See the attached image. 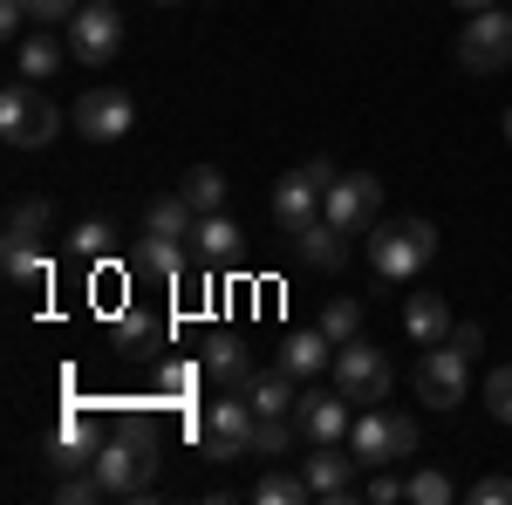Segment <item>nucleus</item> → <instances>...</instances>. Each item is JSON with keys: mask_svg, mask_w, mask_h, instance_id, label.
Instances as JSON below:
<instances>
[{"mask_svg": "<svg viewBox=\"0 0 512 505\" xmlns=\"http://www.w3.org/2000/svg\"><path fill=\"white\" fill-rule=\"evenodd\" d=\"M96 478H103L110 499H144L151 492V478H158V430H151L144 410H130L117 424V437L96 451Z\"/></svg>", "mask_w": 512, "mask_h": 505, "instance_id": "1", "label": "nucleus"}, {"mask_svg": "<svg viewBox=\"0 0 512 505\" xmlns=\"http://www.w3.org/2000/svg\"><path fill=\"white\" fill-rule=\"evenodd\" d=\"M431 253H437V226L431 219H376V226H369V267L383 273V280L424 273Z\"/></svg>", "mask_w": 512, "mask_h": 505, "instance_id": "2", "label": "nucleus"}, {"mask_svg": "<svg viewBox=\"0 0 512 505\" xmlns=\"http://www.w3.org/2000/svg\"><path fill=\"white\" fill-rule=\"evenodd\" d=\"M335 178H342V171H335L328 157L280 171V185H274V226H280V233H287V239L308 233L321 212H328V185H335Z\"/></svg>", "mask_w": 512, "mask_h": 505, "instance_id": "3", "label": "nucleus"}, {"mask_svg": "<svg viewBox=\"0 0 512 505\" xmlns=\"http://www.w3.org/2000/svg\"><path fill=\"white\" fill-rule=\"evenodd\" d=\"M55 130H62V110L41 96V82H7L0 89V137L14 144V151H41V144H55Z\"/></svg>", "mask_w": 512, "mask_h": 505, "instance_id": "4", "label": "nucleus"}, {"mask_svg": "<svg viewBox=\"0 0 512 505\" xmlns=\"http://www.w3.org/2000/svg\"><path fill=\"white\" fill-rule=\"evenodd\" d=\"M349 451L362 458V465L376 471V465H396V458H417V424L403 417V410H362L349 430Z\"/></svg>", "mask_w": 512, "mask_h": 505, "instance_id": "5", "label": "nucleus"}, {"mask_svg": "<svg viewBox=\"0 0 512 505\" xmlns=\"http://www.w3.org/2000/svg\"><path fill=\"white\" fill-rule=\"evenodd\" d=\"M396 383V369H390V355L376 349L369 335H355V342H342L335 349V389L349 396V403H383Z\"/></svg>", "mask_w": 512, "mask_h": 505, "instance_id": "6", "label": "nucleus"}, {"mask_svg": "<svg viewBox=\"0 0 512 505\" xmlns=\"http://www.w3.org/2000/svg\"><path fill=\"white\" fill-rule=\"evenodd\" d=\"M253 430H260V410H253L239 389H226V403H212V410H205L198 444H205V458L233 465V458H246V451H253Z\"/></svg>", "mask_w": 512, "mask_h": 505, "instance_id": "7", "label": "nucleus"}, {"mask_svg": "<svg viewBox=\"0 0 512 505\" xmlns=\"http://www.w3.org/2000/svg\"><path fill=\"white\" fill-rule=\"evenodd\" d=\"M458 62H465L472 76H499V69H512V14H506V7L465 14V35H458Z\"/></svg>", "mask_w": 512, "mask_h": 505, "instance_id": "8", "label": "nucleus"}, {"mask_svg": "<svg viewBox=\"0 0 512 505\" xmlns=\"http://www.w3.org/2000/svg\"><path fill=\"white\" fill-rule=\"evenodd\" d=\"M76 130L89 144H117L137 130V96L117 89V82H96V89H82L76 96Z\"/></svg>", "mask_w": 512, "mask_h": 505, "instance_id": "9", "label": "nucleus"}, {"mask_svg": "<svg viewBox=\"0 0 512 505\" xmlns=\"http://www.w3.org/2000/svg\"><path fill=\"white\" fill-rule=\"evenodd\" d=\"M465 389H472V355H465V349L431 342V349L417 355V396H424L431 410H458Z\"/></svg>", "mask_w": 512, "mask_h": 505, "instance_id": "10", "label": "nucleus"}, {"mask_svg": "<svg viewBox=\"0 0 512 505\" xmlns=\"http://www.w3.org/2000/svg\"><path fill=\"white\" fill-rule=\"evenodd\" d=\"M376 212H383V185L369 178V171H342L335 185H328V226H342L349 239H362L369 226H376Z\"/></svg>", "mask_w": 512, "mask_h": 505, "instance_id": "11", "label": "nucleus"}, {"mask_svg": "<svg viewBox=\"0 0 512 505\" xmlns=\"http://www.w3.org/2000/svg\"><path fill=\"white\" fill-rule=\"evenodd\" d=\"M117 48H123V14L117 7H110V0L76 7V21H69V55H76L82 69H103Z\"/></svg>", "mask_w": 512, "mask_h": 505, "instance_id": "12", "label": "nucleus"}, {"mask_svg": "<svg viewBox=\"0 0 512 505\" xmlns=\"http://www.w3.org/2000/svg\"><path fill=\"white\" fill-rule=\"evenodd\" d=\"M294 424H301L308 444H342V437L355 430V410H349L342 389H308V396L294 403Z\"/></svg>", "mask_w": 512, "mask_h": 505, "instance_id": "13", "label": "nucleus"}, {"mask_svg": "<svg viewBox=\"0 0 512 505\" xmlns=\"http://www.w3.org/2000/svg\"><path fill=\"white\" fill-rule=\"evenodd\" d=\"M96 451H103V444H96L89 417H82V410H69V417H62V437H48V444H41V465L55 471V478H69V471L96 465Z\"/></svg>", "mask_w": 512, "mask_h": 505, "instance_id": "14", "label": "nucleus"}, {"mask_svg": "<svg viewBox=\"0 0 512 505\" xmlns=\"http://www.w3.org/2000/svg\"><path fill=\"white\" fill-rule=\"evenodd\" d=\"M274 362L294 376V383H315L321 369H335V342H328L321 328H294V335H280Z\"/></svg>", "mask_w": 512, "mask_h": 505, "instance_id": "15", "label": "nucleus"}, {"mask_svg": "<svg viewBox=\"0 0 512 505\" xmlns=\"http://www.w3.org/2000/svg\"><path fill=\"white\" fill-rule=\"evenodd\" d=\"M355 451H342V444H315V458H308V492L315 499H355Z\"/></svg>", "mask_w": 512, "mask_h": 505, "instance_id": "16", "label": "nucleus"}, {"mask_svg": "<svg viewBox=\"0 0 512 505\" xmlns=\"http://www.w3.org/2000/svg\"><path fill=\"white\" fill-rule=\"evenodd\" d=\"M239 226L233 219H226V212H205V219H198L192 226V253H198V273H219V267H233L239 260Z\"/></svg>", "mask_w": 512, "mask_h": 505, "instance_id": "17", "label": "nucleus"}, {"mask_svg": "<svg viewBox=\"0 0 512 505\" xmlns=\"http://www.w3.org/2000/svg\"><path fill=\"white\" fill-rule=\"evenodd\" d=\"M239 396H246L260 417H294V403H301V396H294V376H287L280 362L274 369H253V376L239 383Z\"/></svg>", "mask_w": 512, "mask_h": 505, "instance_id": "18", "label": "nucleus"}, {"mask_svg": "<svg viewBox=\"0 0 512 505\" xmlns=\"http://www.w3.org/2000/svg\"><path fill=\"white\" fill-rule=\"evenodd\" d=\"M205 376H219L226 389H239L253 376V355H246V342H239L233 328H212L205 335Z\"/></svg>", "mask_w": 512, "mask_h": 505, "instance_id": "19", "label": "nucleus"}, {"mask_svg": "<svg viewBox=\"0 0 512 505\" xmlns=\"http://www.w3.org/2000/svg\"><path fill=\"white\" fill-rule=\"evenodd\" d=\"M0 267H7V280H14L21 294H41V287L55 280V267H48V253H41L35 239H7V246H0Z\"/></svg>", "mask_w": 512, "mask_h": 505, "instance_id": "20", "label": "nucleus"}, {"mask_svg": "<svg viewBox=\"0 0 512 505\" xmlns=\"http://www.w3.org/2000/svg\"><path fill=\"white\" fill-rule=\"evenodd\" d=\"M192 226H198V212H192L185 192H164V198L144 205V233L151 239H192Z\"/></svg>", "mask_w": 512, "mask_h": 505, "instance_id": "21", "label": "nucleus"}, {"mask_svg": "<svg viewBox=\"0 0 512 505\" xmlns=\"http://www.w3.org/2000/svg\"><path fill=\"white\" fill-rule=\"evenodd\" d=\"M294 253H301L308 267L335 273V267H342V260H349V233H342V226H328V219H315L308 233H294Z\"/></svg>", "mask_w": 512, "mask_h": 505, "instance_id": "22", "label": "nucleus"}, {"mask_svg": "<svg viewBox=\"0 0 512 505\" xmlns=\"http://www.w3.org/2000/svg\"><path fill=\"white\" fill-rule=\"evenodd\" d=\"M403 328L431 349V342H444L458 321H451V308H444V294H410V301H403Z\"/></svg>", "mask_w": 512, "mask_h": 505, "instance_id": "23", "label": "nucleus"}, {"mask_svg": "<svg viewBox=\"0 0 512 505\" xmlns=\"http://www.w3.org/2000/svg\"><path fill=\"white\" fill-rule=\"evenodd\" d=\"M192 260H198L192 239H151V233H144V253H137V267L158 273V280H178V273L192 267Z\"/></svg>", "mask_w": 512, "mask_h": 505, "instance_id": "24", "label": "nucleus"}, {"mask_svg": "<svg viewBox=\"0 0 512 505\" xmlns=\"http://www.w3.org/2000/svg\"><path fill=\"white\" fill-rule=\"evenodd\" d=\"M164 342V321L151 308H123L117 314V349L123 355H144V349H158Z\"/></svg>", "mask_w": 512, "mask_h": 505, "instance_id": "25", "label": "nucleus"}, {"mask_svg": "<svg viewBox=\"0 0 512 505\" xmlns=\"http://www.w3.org/2000/svg\"><path fill=\"white\" fill-rule=\"evenodd\" d=\"M253 499L260 505H308V471H260V485H253Z\"/></svg>", "mask_w": 512, "mask_h": 505, "instance_id": "26", "label": "nucleus"}, {"mask_svg": "<svg viewBox=\"0 0 512 505\" xmlns=\"http://www.w3.org/2000/svg\"><path fill=\"white\" fill-rule=\"evenodd\" d=\"M178 192L192 198V212L205 219V212H219V205H226V178H219L212 164H192V171L178 178Z\"/></svg>", "mask_w": 512, "mask_h": 505, "instance_id": "27", "label": "nucleus"}, {"mask_svg": "<svg viewBox=\"0 0 512 505\" xmlns=\"http://www.w3.org/2000/svg\"><path fill=\"white\" fill-rule=\"evenodd\" d=\"M14 69H21L28 82H48L55 69H62V48H55L48 35H21V48H14Z\"/></svg>", "mask_w": 512, "mask_h": 505, "instance_id": "28", "label": "nucleus"}, {"mask_svg": "<svg viewBox=\"0 0 512 505\" xmlns=\"http://www.w3.org/2000/svg\"><path fill=\"white\" fill-rule=\"evenodd\" d=\"M198 369H205V362H164L158 383H151V403H185L198 389Z\"/></svg>", "mask_w": 512, "mask_h": 505, "instance_id": "29", "label": "nucleus"}, {"mask_svg": "<svg viewBox=\"0 0 512 505\" xmlns=\"http://www.w3.org/2000/svg\"><path fill=\"white\" fill-rule=\"evenodd\" d=\"M48 219H55L48 198H14V205H7V239H41Z\"/></svg>", "mask_w": 512, "mask_h": 505, "instance_id": "30", "label": "nucleus"}, {"mask_svg": "<svg viewBox=\"0 0 512 505\" xmlns=\"http://www.w3.org/2000/svg\"><path fill=\"white\" fill-rule=\"evenodd\" d=\"M315 328L328 335V342H335V349H342V342H355V335H362V308H355L349 294H342V301H328V308H321Z\"/></svg>", "mask_w": 512, "mask_h": 505, "instance_id": "31", "label": "nucleus"}, {"mask_svg": "<svg viewBox=\"0 0 512 505\" xmlns=\"http://www.w3.org/2000/svg\"><path fill=\"white\" fill-rule=\"evenodd\" d=\"M294 437H301V424H294V417H260V430H253V451L280 458V451H287Z\"/></svg>", "mask_w": 512, "mask_h": 505, "instance_id": "32", "label": "nucleus"}, {"mask_svg": "<svg viewBox=\"0 0 512 505\" xmlns=\"http://www.w3.org/2000/svg\"><path fill=\"white\" fill-rule=\"evenodd\" d=\"M485 410H492L499 424H512V362H499V369L485 376Z\"/></svg>", "mask_w": 512, "mask_h": 505, "instance_id": "33", "label": "nucleus"}, {"mask_svg": "<svg viewBox=\"0 0 512 505\" xmlns=\"http://www.w3.org/2000/svg\"><path fill=\"white\" fill-rule=\"evenodd\" d=\"M110 246H117L110 219H89V226H76V253H82V260H110Z\"/></svg>", "mask_w": 512, "mask_h": 505, "instance_id": "34", "label": "nucleus"}, {"mask_svg": "<svg viewBox=\"0 0 512 505\" xmlns=\"http://www.w3.org/2000/svg\"><path fill=\"white\" fill-rule=\"evenodd\" d=\"M410 499H417V505H451V499H458V485H451L444 471H417V478H410Z\"/></svg>", "mask_w": 512, "mask_h": 505, "instance_id": "35", "label": "nucleus"}, {"mask_svg": "<svg viewBox=\"0 0 512 505\" xmlns=\"http://www.w3.org/2000/svg\"><path fill=\"white\" fill-rule=\"evenodd\" d=\"M362 492H369V505H396V499H410V485H403V478H390L383 465L369 471V485H362Z\"/></svg>", "mask_w": 512, "mask_h": 505, "instance_id": "36", "label": "nucleus"}, {"mask_svg": "<svg viewBox=\"0 0 512 505\" xmlns=\"http://www.w3.org/2000/svg\"><path fill=\"white\" fill-rule=\"evenodd\" d=\"M472 499H478V505H512V478H506V471L478 478V485H472Z\"/></svg>", "mask_w": 512, "mask_h": 505, "instance_id": "37", "label": "nucleus"}, {"mask_svg": "<svg viewBox=\"0 0 512 505\" xmlns=\"http://www.w3.org/2000/svg\"><path fill=\"white\" fill-rule=\"evenodd\" d=\"M28 14H35L41 28L48 21H76V0H28Z\"/></svg>", "mask_w": 512, "mask_h": 505, "instance_id": "38", "label": "nucleus"}, {"mask_svg": "<svg viewBox=\"0 0 512 505\" xmlns=\"http://www.w3.org/2000/svg\"><path fill=\"white\" fill-rule=\"evenodd\" d=\"M444 342H451V349H465V355H478V349H485V335H478V321H458V328H451Z\"/></svg>", "mask_w": 512, "mask_h": 505, "instance_id": "39", "label": "nucleus"}, {"mask_svg": "<svg viewBox=\"0 0 512 505\" xmlns=\"http://www.w3.org/2000/svg\"><path fill=\"white\" fill-rule=\"evenodd\" d=\"M458 7H465V14H485V7H499V0H458Z\"/></svg>", "mask_w": 512, "mask_h": 505, "instance_id": "40", "label": "nucleus"}, {"mask_svg": "<svg viewBox=\"0 0 512 505\" xmlns=\"http://www.w3.org/2000/svg\"><path fill=\"white\" fill-rule=\"evenodd\" d=\"M506 144H512V110H506Z\"/></svg>", "mask_w": 512, "mask_h": 505, "instance_id": "41", "label": "nucleus"}, {"mask_svg": "<svg viewBox=\"0 0 512 505\" xmlns=\"http://www.w3.org/2000/svg\"><path fill=\"white\" fill-rule=\"evenodd\" d=\"M158 7H185V0H158Z\"/></svg>", "mask_w": 512, "mask_h": 505, "instance_id": "42", "label": "nucleus"}]
</instances>
